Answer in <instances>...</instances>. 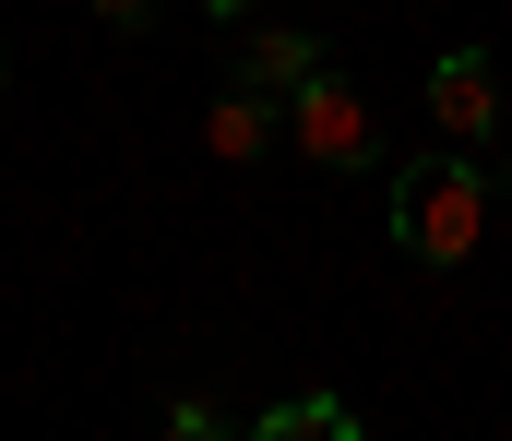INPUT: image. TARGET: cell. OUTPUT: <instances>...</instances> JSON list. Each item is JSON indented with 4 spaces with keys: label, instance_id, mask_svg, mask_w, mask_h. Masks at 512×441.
Here are the masks:
<instances>
[{
    "label": "cell",
    "instance_id": "6da1fadb",
    "mask_svg": "<svg viewBox=\"0 0 512 441\" xmlns=\"http://www.w3.org/2000/svg\"><path fill=\"white\" fill-rule=\"evenodd\" d=\"M501 203H512V179L489 155L441 144V155H417V167H393V251L417 275H453V263H477V239L501 227Z\"/></svg>",
    "mask_w": 512,
    "mask_h": 441
},
{
    "label": "cell",
    "instance_id": "7a4b0ae2",
    "mask_svg": "<svg viewBox=\"0 0 512 441\" xmlns=\"http://www.w3.org/2000/svg\"><path fill=\"white\" fill-rule=\"evenodd\" d=\"M286 144L310 155L322 179H358V167H382V120H370V96H358L346 72H310V84L286 96Z\"/></svg>",
    "mask_w": 512,
    "mask_h": 441
},
{
    "label": "cell",
    "instance_id": "3957f363",
    "mask_svg": "<svg viewBox=\"0 0 512 441\" xmlns=\"http://www.w3.org/2000/svg\"><path fill=\"white\" fill-rule=\"evenodd\" d=\"M417 96H429V132H441V144H477V155L501 144V120H512V84H501L489 48H441Z\"/></svg>",
    "mask_w": 512,
    "mask_h": 441
},
{
    "label": "cell",
    "instance_id": "277c9868",
    "mask_svg": "<svg viewBox=\"0 0 512 441\" xmlns=\"http://www.w3.org/2000/svg\"><path fill=\"white\" fill-rule=\"evenodd\" d=\"M227 72L262 84V96H298L310 72H334V48H322V24H251V36L227 48Z\"/></svg>",
    "mask_w": 512,
    "mask_h": 441
},
{
    "label": "cell",
    "instance_id": "5b68a950",
    "mask_svg": "<svg viewBox=\"0 0 512 441\" xmlns=\"http://www.w3.org/2000/svg\"><path fill=\"white\" fill-rule=\"evenodd\" d=\"M203 144H215V167L274 155V144H286V96H262V84H239V72H227V96L203 108Z\"/></svg>",
    "mask_w": 512,
    "mask_h": 441
},
{
    "label": "cell",
    "instance_id": "8992f818",
    "mask_svg": "<svg viewBox=\"0 0 512 441\" xmlns=\"http://www.w3.org/2000/svg\"><path fill=\"white\" fill-rule=\"evenodd\" d=\"M251 441H358V406L346 394H274L251 418Z\"/></svg>",
    "mask_w": 512,
    "mask_h": 441
},
{
    "label": "cell",
    "instance_id": "52a82bcc",
    "mask_svg": "<svg viewBox=\"0 0 512 441\" xmlns=\"http://www.w3.org/2000/svg\"><path fill=\"white\" fill-rule=\"evenodd\" d=\"M167 430H179V441H215V430H227V406H203V394H179V406H167Z\"/></svg>",
    "mask_w": 512,
    "mask_h": 441
},
{
    "label": "cell",
    "instance_id": "ba28073f",
    "mask_svg": "<svg viewBox=\"0 0 512 441\" xmlns=\"http://www.w3.org/2000/svg\"><path fill=\"white\" fill-rule=\"evenodd\" d=\"M84 12H96V24H155L167 0H84Z\"/></svg>",
    "mask_w": 512,
    "mask_h": 441
},
{
    "label": "cell",
    "instance_id": "9c48e42d",
    "mask_svg": "<svg viewBox=\"0 0 512 441\" xmlns=\"http://www.w3.org/2000/svg\"><path fill=\"white\" fill-rule=\"evenodd\" d=\"M191 12H215V24H251V12H262V0H191Z\"/></svg>",
    "mask_w": 512,
    "mask_h": 441
}]
</instances>
